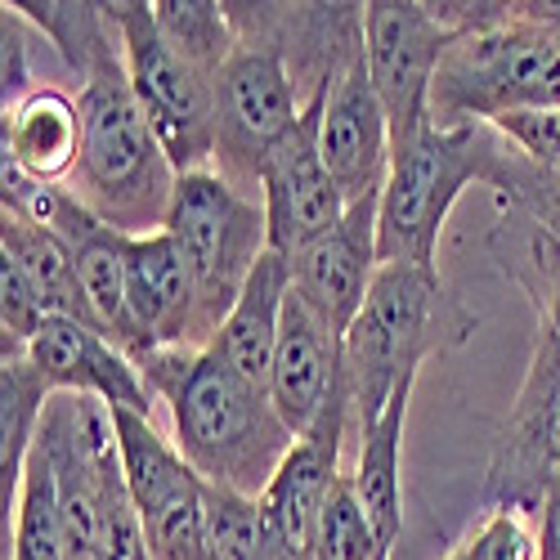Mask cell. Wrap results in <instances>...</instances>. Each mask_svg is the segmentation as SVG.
Returning <instances> with one entry per match:
<instances>
[{"label":"cell","mask_w":560,"mask_h":560,"mask_svg":"<svg viewBox=\"0 0 560 560\" xmlns=\"http://www.w3.org/2000/svg\"><path fill=\"white\" fill-rule=\"evenodd\" d=\"M144 386L171 412V440L184 462L229 493L260 498L296 435L273 412V399L224 368L215 350H153L139 359Z\"/></svg>","instance_id":"6da1fadb"},{"label":"cell","mask_w":560,"mask_h":560,"mask_svg":"<svg viewBox=\"0 0 560 560\" xmlns=\"http://www.w3.org/2000/svg\"><path fill=\"white\" fill-rule=\"evenodd\" d=\"M77 77H81L77 108L85 126L81 162L72 175L77 202L95 211L108 229L126 233V238L162 233L179 175L130 90L117 27Z\"/></svg>","instance_id":"7a4b0ae2"},{"label":"cell","mask_w":560,"mask_h":560,"mask_svg":"<svg viewBox=\"0 0 560 560\" xmlns=\"http://www.w3.org/2000/svg\"><path fill=\"white\" fill-rule=\"evenodd\" d=\"M476 328L480 314L444 288L440 269L382 265L346 332V382L359 427L372 422L404 382L422 377L427 359L466 346Z\"/></svg>","instance_id":"3957f363"},{"label":"cell","mask_w":560,"mask_h":560,"mask_svg":"<svg viewBox=\"0 0 560 560\" xmlns=\"http://www.w3.org/2000/svg\"><path fill=\"white\" fill-rule=\"evenodd\" d=\"M534 108H560V27L534 5H493L480 27L448 45L431 85V126Z\"/></svg>","instance_id":"277c9868"},{"label":"cell","mask_w":560,"mask_h":560,"mask_svg":"<svg viewBox=\"0 0 560 560\" xmlns=\"http://www.w3.org/2000/svg\"><path fill=\"white\" fill-rule=\"evenodd\" d=\"M238 50L215 72V171L243 194L260 189V166L310 108V90L292 68L278 5H229Z\"/></svg>","instance_id":"5b68a950"},{"label":"cell","mask_w":560,"mask_h":560,"mask_svg":"<svg viewBox=\"0 0 560 560\" xmlns=\"http://www.w3.org/2000/svg\"><path fill=\"white\" fill-rule=\"evenodd\" d=\"M506 139L476 126H427L390 158V175L377 202V252L382 265L440 269L435 252L457 198L471 184H489Z\"/></svg>","instance_id":"8992f818"},{"label":"cell","mask_w":560,"mask_h":560,"mask_svg":"<svg viewBox=\"0 0 560 560\" xmlns=\"http://www.w3.org/2000/svg\"><path fill=\"white\" fill-rule=\"evenodd\" d=\"M184 252L198 283V350H207L229 310L238 305L247 278L269 252V220L260 198L243 194L220 171H194L175 179V198L162 224Z\"/></svg>","instance_id":"52a82bcc"},{"label":"cell","mask_w":560,"mask_h":560,"mask_svg":"<svg viewBox=\"0 0 560 560\" xmlns=\"http://www.w3.org/2000/svg\"><path fill=\"white\" fill-rule=\"evenodd\" d=\"M104 10L121 40L130 90L175 175L215 171V77L175 50L144 0H121Z\"/></svg>","instance_id":"ba28073f"},{"label":"cell","mask_w":560,"mask_h":560,"mask_svg":"<svg viewBox=\"0 0 560 560\" xmlns=\"http://www.w3.org/2000/svg\"><path fill=\"white\" fill-rule=\"evenodd\" d=\"M556 489H560V337L538 328L521 395L493 440L485 506L538 521Z\"/></svg>","instance_id":"9c48e42d"},{"label":"cell","mask_w":560,"mask_h":560,"mask_svg":"<svg viewBox=\"0 0 560 560\" xmlns=\"http://www.w3.org/2000/svg\"><path fill=\"white\" fill-rule=\"evenodd\" d=\"M130 502L153 560H207V480L194 471L153 417L113 408Z\"/></svg>","instance_id":"30bf717a"},{"label":"cell","mask_w":560,"mask_h":560,"mask_svg":"<svg viewBox=\"0 0 560 560\" xmlns=\"http://www.w3.org/2000/svg\"><path fill=\"white\" fill-rule=\"evenodd\" d=\"M462 32L422 0H372L363 5V59L372 90L390 117V139L404 149L431 126V85Z\"/></svg>","instance_id":"8fae6325"},{"label":"cell","mask_w":560,"mask_h":560,"mask_svg":"<svg viewBox=\"0 0 560 560\" xmlns=\"http://www.w3.org/2000/svg\"><path fill=\"white\" fill-rule=\"evenodd\" d=\"M328 90H318L310 100L301 121L278 139L260 166V207L269 220V252L278 256L305 252L323 233H332L350 211L346 194L337 189L328 162L318 153V121Z\"/></svg>","instance_id":"7c38bea8"},{"label":"cell","mask_w":560,"mask_h":560,"mask_svg":"<svg viewBox=\"0 0 560 560\" xmlns=\"http://www.w3.org/2000/svg\"><path fill=\"white\" fill-rule=\"evenodd\" d=\"M269 399L296 440L323 427L332 412H354L346 382V337L301 292H288L283 305Z\"/></svg>","instance_id":"4fadbf2b"},{"label":"cell","mask_w":560,"mask_h":560,"mask_svg":"<svg viewBox=\"0 0 560 560\" xmlns=\"http://www.w3.org/2000/svg\"><path fill=\"white\" fill-rule=\"evenodd\" d=\"M318 153L328 162L337 189L346 194L350 207L363 198H382L390 158H395V139H390V117L377 100V90H372L363 50L346 63V72L332 81L328 100H323Z\"/></svg>","instance_id":"5bb4252c"},{"label":"cell","mask_w":560,"mask_h":560,"mask_svg":"<svg viewBox=\"0 0 560 560\" xmlns=\"http://www.w3.org/2000/svg\"><path fill=\"white\" fill-rule=\"evenodd\" d=\"M23 354L55 395H95L108 408L153 417V395L144 386L139 363L81 318H63V314L45 318V328L27 341Z\"/></svg>","instance_id":"9a60e30c"},{"label":"cell","mask_w":560,"mask_h":560,"mask_svg":"<svg viewBox=\"0 0 560 560\" xmlns=\"http://www.w3.org/2000/svg\"><path fill=\"white\" fill-rule=\"evenodd\" d=\"M377 202L382 198L354 202L332 233H323V238L310 243L305 252L288 256L292 292H301L341 337L350 332V323L359 318V310H363V301L372 292V278H377V269H382Z\"/></svg>","instance_id":"2e32d148"},{"label":"cell","mask_w":560,"mask_h":560,"mask_svg":"<svg viewBox=\"0 0 560 560\" xmlns=\"http://www.w3.org/2000/svg\"><path fill=\"white\" fill-rule=\"evenodd\" d=\"M126 288L139 341L135 363L153 350H198V283L166 229L126 238Z\"/></svg>","instance_id":"e0dca14e"},{"label":"cell","mask_w":560,"mask_h":560,"mask_svg":"<svg viewBox=\"0 0 560 560\" xmlns=\"http://www.w3.org/2000/svg\"><path fill=\"white\" fill-rule=\"evenodd\" d=\"M350 417L354 412H332L323 427H314L305 440H296L292 453L283 457V466H278V476L269 480V489L260 493L265 521L292 547L296 560H314L318 516H323V506H328L332 485L341 480V444H346Z\"/></svg>","instance_id":"ac0fdd59"},{"label":"cell","mask_w":560,"mask_h":560,"mask_svg":"<svg viewBox=\"0 0 560 560\" xmlns=\"http://www.w3.org/2000/svg\"><path fill=\"white\" fill-rule=\"evenodd\" d=\"M288 292H292L288 256L265 252V260L247 278L238 305L229 310L220 337L207 346L224 359V368H233L247 386H256L265 395H269V377H273V350H278V328H283Z\"/></svg>","instance_id":"d6986e66"},{"label":"cell","mask_w":560,"mask_h":560,"mask_svg":"<svg viewBox=\"0 0 560 560\" xmlns=\"http://www.w3.org/2000/svg\"><path fill=\"white\" fill-rule=\"evenodd\" d=\"M81 108L55 85H36L27 100L5 108V162L40 184H63L81 162Z\"/></svg>","instance_id":"ffe728a7"},{"label":"cell","mask_w":560,"mask_h":560,"mask_svg":"<svg viewBox=\"0 0 560 560\" xmlns=\"http://www.w3.org/2000/svg\"><path fill=\"white\" fill-rule=\"evenodd\" d=\"M412 386L404 382L390 404L359 427V457L350 485L368 511L372 529L386 542V551H395L399 529H404V427H408V404H412Z\"/></svg>","instance_id":"44dd1931"},{"label":"cell","mask_w":560,"mask_h":560,"mask_svg":"<svg viewBox=\"0 0 560 560\" xmlns=\"http://www.w3.org/2000/svg\"><path fill=\"white\" fill-rule=\"evenodd\" d=\"M0 252H5V260L36 288L45 310L63 314V318H81V323L95 328L85 292H81V273H77L72 247L59 238V233L40 229L36 220H27L10 207H0Z\"/></svg>","instance_id":"7402d4cb"},{"label":"cell","mask_w":560,"mask_h":560,"mask_svg":"<svg viewBox=\"0 0 560 560\" xmlns=\"http://www.w3.org/2000/svg\"><path fill=\"white\" fill-rule=\"evenodd\" d=\"M50 395L55 390L45 386V377L23 350H0V476H5V506L19 493Z\"/></svg>","instance_id":"603a6c76"},{"label":"cell","mask_w":560,"mask_h":560,"mask_svg":"<svg viewBox=\"0 0 560 560\" xmlns=\"http://www.w3.org/2000/svg\"><path fill=\"white\" fill-rule=\"evenodd\" d=\"M14 534H10V560H63V525H59V485H55V466L36 444L14 502Z\"/></svg>","instance_id":"cb8c5ba5"},{"label":"cell","mask_w":560,"mask_h":560,"mask_svg":"<svg viewBox=\"0 0 560 560\" xmlns=\"http://www.w3.org/2000/svg\"><path fill=\"white\" fill-rule=\"evenodd\" d=\"M207 560H296L265 521L260 498L207 485Z\"/></svg>","instance_id":"d4e9b609"},{"label":"cell","mask_w":560,"mask_h":560,"mask_svg":"<svg viewBox=\"0 0 560 560\" xmlns=\"http://www.w3.org/2000/svg\"><path fill=\"white\" fill-rule=\"evenodd\" d=\"M153 19L175 50L207 77H215L238 50V23H233L229 5H215V0H158Z\"/></svg>","instance_id":"484cf974"},{"label":"cell","mask_w":560,"mask_h":560,"mask_svg":"<svg viewBox=\"0 0 560 560\" xmlns=\"http://www.w3.org/2000/svg\"><path fill=\"white\" fill-rule=\"evenodd\" d=\"M314 560H390L386 542L372 529L368 511L350 485V471H341V480L328 493V506H323V516H318Z\"/></svg>","instance_id":"4316f807"},{"label":"cell","mask_w":560,"mask_h":560,"mask_svg":"<svg viewBox=\"0 0 560 560\" xmlns=\"http://www.w3.org/2000/svg\"><path fill=\"white\" fill-rule=\"evenodd\" d=\"M462 560H538V529L516 511H489L485 525L457 547Z\"/></svg>","instance_id":"83f0119b"},{"label":"cell","mask_w":560,"mask_h":560,"mask_svg":"<svg viewBox=\"0 0 560 560\" xmlns=\"http://www.w3.org/2000/svg\"><path fill=\"white\" fill-rule=\"evenodd\" d=\"M45 318H55L36 296V288L5 260L0 265V332H5V350H27V341L45 328Z\"/></svg>","instance_id":"f1b7e54d"},{"label":"cell","mask_w":560,"mask_h":560,"mask_svg":"<svg viewBox=\"0 0 560 560\" xmlns=\"http://www.w3.org/2000/svg\"><path fill=\"white\" fill-rule=\"evenodd\" d=\"M493 126L521 158L538 166H560V108H534V113H502Z\"/></svg>","instance_id":"f546056e"},{"label":"cell","mask_w":560,"mask_h":560,"mask_svg":"<svg viewBox=\"0 0 560 560\" xmlns=\"http://www.w3.org/2000/svg\"><path fill=\"white\" fill-rule=\"evenodd\" d=\"M529 269L534 278H525V283L538 301V328L560 337V243L547 238L542 229H534V238H529Z\"/></svg>","instance_id":"4dcf8cb0"},{"label":"cell","mask_w":560,"mask_h":560,"mask_svg":"<svg viewBox=\"0 0 560 560\" xmlns=\"http://www.w3.org/2000/svg\"><path fill=\"white\" fill-rule=\"evenodd\" d=\"M36 85H27V40H23V19L5 5V108L27 100Z\"/></svg>","instance_id":"1f68e13d"},{"label":"cell","mask_w":560,"mask_h":560,"mask_svg":"<svg viewBox=\"0 0 560 560\" xmlns=\"http://www.w3.org/2000/svg\"><path fill=\"white\" fill-rule=\"evenodd\" d=\"M538 560H560V489L547 498L538 516Z\"/></svg>","instance_id":"d6a6232c"},{"label":"cell","mask_w":560,"mask_h":560,"mask_svg":"<svg viewBox=\"0 0 560 560\" xmlns=\"http://www.w3.org/2000/svg\"><path fill=\"white\" fill-rule=\"evenodd\" d=\"M448 560H462V556H457V551H453V556H448Z\"/></svg>","instance_id":"836d02e7"}]
</instances>
